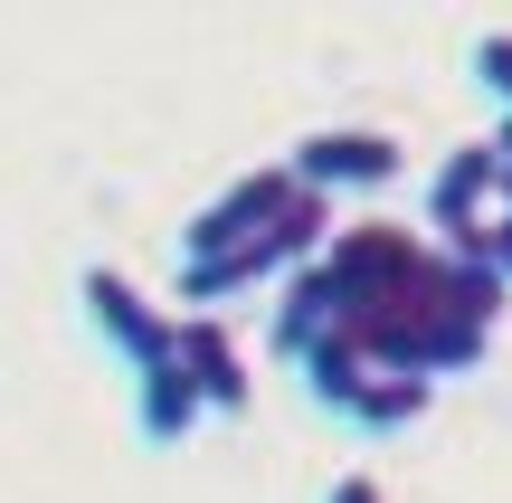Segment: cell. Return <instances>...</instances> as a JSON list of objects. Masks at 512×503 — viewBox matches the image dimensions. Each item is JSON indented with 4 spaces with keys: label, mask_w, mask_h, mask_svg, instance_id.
Wrapping results in <instances>:
<instances>
[{
    "label": "cell",
    "mask_w": 512,
    "mask_h": 503,
    "mask_svg": "<svg viewBox=\"0 0 512 503\" xmlns=\"http://www.w3.org/2000/svg\"><path fill=\"white\" fill-rule=\"evenodd\" d=\"M494 209H503V152H494V133H484V143H456L437 162V181H427V228L475 238Z\"/></svg>",
    "instance_id": "cell-5"
},
{
    "label": "cell",
    "mask_w": 512,
    "mask_h": 503,
    "mask_svg": "<svg viewBox=\"0 0 512 503\" xmlns=\"http://www.w3.org/2000/svg\"><path fill=\"white\" fill-rule=\"evenodd\" d=\"M76 304H86L95 342H114L133 371H152V361H181V314H171V304H152L133 276H114V266H86V276H76Z\"/></svg>",
    "instance_id": "cell-3"
},
{
    "label": "cell",
    "mask_w": 512,
    "mask_h": 503,
    "mask_svg": "<svg viewBox=\"0 0 512 503\" xmlns=\"http://www.w3.org/2000/svg\"><path fill=\"white\" fill-rule=\"evenodd\" d=\"M475 86L512 114V29H484V38H475Z\"/></svg>",
    "instance_id": "cell-9"
},
{
    "label": "cell",
    "mask_w": 512,
    "mask_h": 503,
    "mask_svg": "<svg viewBox=\"0 0 512 503\" xmlns=\"http://www.w3.org/2000/svg\"><path fill=\"white\" fill-rule=\"evenodd\" d=\"M304 390L323 399L332 418H351V428H370V437H399V428H418V418H427L437 380H418V371H389V361H370L361 342L323 333V342H313V361H304Z\"/></svg>",
    "instance_id": "cell-1"
},
{
    "label": "cell",
    "mask_w": 512,
    "mask_h": 503,
    "mask_svg": "<svg viewBox=\"0 0 512 503\" xmlns=\"http://www.w3.org/2000/svg\"><path fill=\"white\" fill-rule=\"evenodd\" d=\"M294 190H304V181H294V162H256V171H238V181H228L219 200L181 228V266H209V257H228V247L266 238V228L294 209Z\"/></svg>",
    "instance_id": "cell-2"
},
{
    "label": "cell",
    "mask_w": 512,
    "mask_h": 503,
    "mask_svg": "<svg viewBox=\"0 0 512 503\" xmlns=\"http://www.w3.org/2000/svg\"><path fill=\"white\" fill-rule=\"evenodd\" d=\"M494 152H503V162H512V114H503V124H494Z\"/></svg>",
    "instance_id": "cell-12"
},
{
    "label": "cell",
    "mask_w": 512,
    "mask_h": 503,
    "mask_svg": "<svg viewBox=\"0 0 512 503\" xmlns=\"http://www.w3.org/2000/svg\"><path fill=\"white\" fill-rule=\"evenodd\" d=\"M484 266L512 285V209H494V219H484Z\"/></svg>",
    "instance_id": "cell-10"
},
{
    "label": "cell",
    "mask_w": 512,
    "mask_h": 503,
    "mask_svg": "<svg viewBox=\"0 0 512 503\" xmlns=\"http://www.w3.org/2000/svg\"><path fill=\"white\" fill-rule=\"evenodd\" d=\"M181 361H190V380H200V399L219 418L247 409V352H238V333L219 314H181Z\"/></svg>",
    "instance_id": "cell-8"
},
{
    "label": "cell",
    "mask_w": 512,
    "mask_h": 503,
    "mask_svg": "<svg viewBox=\"0 0 512 503\" xmlns=\"http://www.w3.org/2000/svg\"><path fill=\"white\" fill-rule=\"evenodd\" d=\"M323 503H389V494H380V475H342V485H332Z\"/></svg>",
    "instance_id": "cell-11"
},
{
    "label": "cell",
    "mask_w": 512,
    "mask_h": 503,
    "mask_svg": "<svg viewBox=\"0 0 512 503\" xmlns=\"http://www.w3.org/2000/svg\"><path fill=\"white\" fill-rule=\"evenodd\" d=\"M285 162H294L304 190H380V181H399V143H389V133H361V124L304 133Z\"/></svg>",
    "instance_id": "cell-4"
},
{
    "label": "cell",
    "mask_w": 512,
    "mask_h": 503,
    "mask_svg": "<svg viewBox=\"0 0 512 503\" xmlns=\"http://www.w3.org/2000/svg\"><path fill=\"white\" fill-rule=\"evenodd\" d=\"M332 323H342V285H332V266L313 257L304 276H285V285H275V323H266V342H275V361H294V371H304V361H313V342H323Z\"/></svg>",
    "instance_id": "cell-6"
},
{
    "label": "cell",
    "mask_w": 512,
    "mask_h": 503,
    "mask_svg": "<svg viewBox=\"0 0 512 503\" xmlns=\"http://www.w3.org/2000/svg\"><path fill=\"white\" fill-rule=\"evenodd\" d=\"M200 418H209V399H200V380H190V361H152V371H133V428H143L152 447H181Z\"/></svg>",
    "instance_id": "cell-7"
}]
</instances>
